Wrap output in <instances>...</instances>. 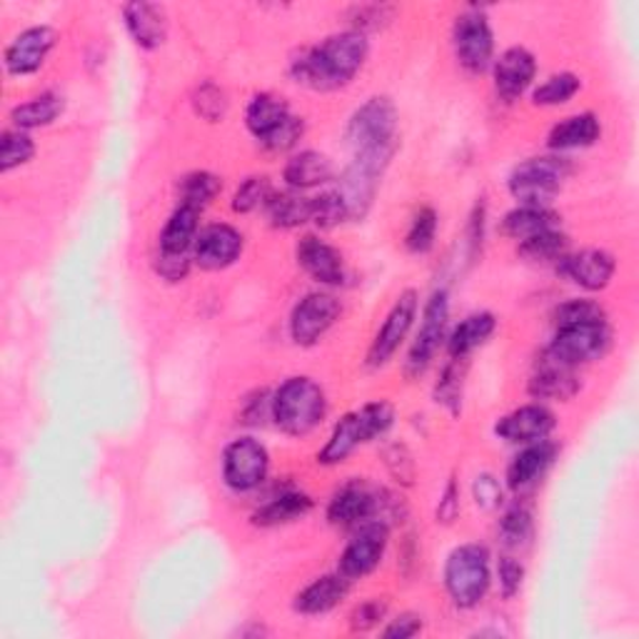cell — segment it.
<instances>
[{
    "instance_id": "cell-9",
    "label": "cell",
    "mask_w": 639,
    "mask_h": 639,
    "mask_svg": "<svg viewBox=\"0 0 639 639\" xmlns=\"http://www.w3.org/2000/svg\"><path fill=\"white\" fill-rule=\"evenodd\" d=\"M270 470V455L265 445L253 437H238L225 447L222 477L225 484L236 492H250L265 482Z\"/></svg>"
},
{
    "instance_id": "cell-30",
    "label": "cell",
    "mask_w": 639,
    "mask_h": 639,
    "mask_svg": "<svg viewBox=\"0 0 639 639\" xmlns=\"http://www.w3.org/2000/svg\"><path fill=\"white\" fill-rule=\"evenodd\" d=\"M310 510L312 500L305 492H281L255 512L253 522L258 527H277L305 517Z\"/></svg>"
},
{
    "instance_id": "cell-16",
    "label": "cell",
    "mask_w": 639,
    "mask_h": 639,
    "mask_svg": "<svg viewBox=\"0 0 639 639\" xmlns=\"http://www.w3.org/2000/svg\"><path fill=\"white\" fill-rule=\"evenodd\" d=\"M557 425V420L545 404H525L510 415L502 418L498 425H494V432L498 437L505 440V443L512 445H533L539 443V440H547L552 435V430Z\"/></svg>"
},
{
    "instance_id": "cell-13",
    "label": "cell",
    "mask_w": 639,
    "mask_h": 639,
    "mask_svg": "<svg viewBox=\"0 0 639 639\" xmlns=\"http://www.w3.org/2000/svg\"><path fill=\"white\" fill-rule=\"evenodd\" d=\"M385 492L367 488L363 482H350L330 500L328 520L338 527H360L365 522L380 520L390 500H383Z\"/></svg>"
},
{
    "instance_id": "cell-39",
    "label": "cell",
    "mask_w": 639,
    "mask_h": 639,
    "mask_svg": "<svg viewBox=\"0 0 639 639\" xmlns=\"http://www.w3.org/2000/svg\"><path fill=\"white\" fill-rule=\"evenodd\" d=\"M273 185H270V178L265 175H253L242 183L236 195H232V210L236 213H253L258 208H265L273 197Z\"/></svg>"
},
{
    "instance_id": "cell-45",
    "label": "cell",
    "mask_w": 639,
    "mask_h": 639,
    "mask_svg": "<svg viewBox=\"0 0 639 639\" xmlns=\"http://www.w3.org/2000/svg\"><path fill=\"white\" fill-rule=\"evenodd\" d=\"M385 465L398 482L412 484V480H415V460H412V455L408 453V447L404 445L387 447L385 449Z\"/></svg>"
},
{
    "instance_id": "cell-41",
    "label": "cell",
    "mask_w": 639,
    "mask_h": 639,
    "mask_svg": "<svg viewBox=\"0 0 639 639\" xmlns=\"http://www.w3.org/2000/svg\"><path fill=\"white\" fill-rule=\"evenodd\" d=\"M580 78L572 76V73H560V76H552L547 78L543 85H539L535 93H533V101L535 105H562L580 93Z\"/></svg>"
},
{
    "instance_id": "cell-1",
    "label": "cell",
    "mask_w": 639,
    "mask_h": 639,
    "mask_svg": "<svg viewBox=\"0 0 639 639\" xmlns=\"http://www.w3.org/2000/svg\"><path fill=\"white\" fill-rule=\"evenodd\" d=\"M367 38L357 31H345L322 41L315 48L303 50L290 62V73L295 83H303L312 90H338L347 85L357 76V70L367 60Z\"/></svg>"
},
{
    "instance_id": "cell-25",
    "label": "cell",
    "mask_w": 639,
    "mask_h": 639,
    "mask_svg": "<svg viewBox=\"0 0 639 639\" xmlns=\"http://www.w3.org/2000/svg\"><path fill=\"white\" fill-rule=\"evenodd\" d=\"M332 175H335L332 160L318 150L298 152V156L287 160V166L283 170L285 183L290 185L293 191H308V187L326 185L330 183Z\"/></svg>"
},
{
    "instance_id": "cell-8",
    "label": "cell",
    "mask_w": 639,
    "mask_h": 639,
    "mask_svg": "<svg viewBox=\"0 0 639 639\" xmlns=\"http://www.w3.org/2000/svg\"><path fill=\"white\" fill-rule=\"evenodd\" d=\"M455 56L470 73H484L494 56V33L482 11H465L457 15L453 28Z\"/></svg>"
},
{
    "instance_id": "cell-33",
    "label": "cell",
    "mask_w": 639,
    "mask_h": 639,
    "mask_svg": "<svg viewBox=\"0 0 639 639\" xmlns=\"http://www.w3.org/2000/svg\"><path fill=\"white\" fill-rule=\"evenodd\" d=\"M62 98L56 93H43L38 98H33L28 103H21L13 107L11 121L15 123L18 130H33V128H45L62 113Z\"/></svg>"
},
{
    "instance_id": "cell-20",
    "label": "cell",
    "mask_w": 639,
    "mask_h": 639,
    "mask_svg": "<svg viewBox=\"0 0 639 639\" xmlns=\"http://www.w3.org/2000/svg\"><path fill=\"white\" fill-rule=\"evenodd\" d=\"M580 392V377L574 375V367L562 365L550 353H545L537 363V370L529 380V395L535 400H557L564 402Z\"/></svg>"
},
{
    "instance_id": "cell-50",
    "label": "cell",
    "mask_w": 639,
    "mask_h": 639,
    "mask_svg": "<svg viewBox=\"0 0 639 639\" xmlns=\"http://www.w3.org/2000/svg\"><path fill=\"white\" fill-rule=\"evenodd\" d=\"M392 8L390 5H357L353 8V25L357 33L377 31L385 23H390Z\"/></svg>"
},
{
    "instance_id": "cell-11",
    "label": "cell",
    "mask_w": 639,
    "mask_h": 639,
    "mask_svg": "<svg viewBox=\"0 0 639 639\" xmlns=\"http://www.w3.org/2000/svg\"><path fill=\"white\" fill-rule=\"evenodd\" d=\"M415 315H418V293L415 290L400 293V298L395 300L392 310L387 312L383 328L377 330L370 350H367V367L377 370V367L390 363L392 355L398 353L400 345L404 342V338H408L412 322H415Z\"/></svg>"
},
{
    "instance_id": "cell-27",
    "label": "cell",
    "mask_w": 639,
    "mask_h": 639,
    "mask_svg": "<svg viewBox=\"0 0 639 639\" xmlns=\"http://www.w3.org/2000/svg\"><path fill=\"white\" fill-rule=\"evenodd\" d=\"M290 115H293L290 107H287L283 98L260 93L248 105L246 125H248V130L253 133L260 142H263L267 135H273L287 118H290Z\"/></svg>"
},
{
    "instance_id": "cell-22",
    "label": "cell",
    "mask_w": 639,
    "mask_h": 639,
    "mask_svg": "<svg viewBox=\"0 0 639 639\" xmlns=\"http://www.w3.org/2000/svg\"><path fill=\"white\" fill-rule=\"evenodd\" d=\"M557 455H560V447H557V443H550V440H539V443L527 445L515 460H512L507 470L510 490L522 492L533 488V484L543 480L547 470L555 465Z\"/></svg>"
},
{
    "instance_id": "cell-14",
    "label": "cell",
    "mask_w": 639,
    "mask_h": 639,
    "mask_svg": "<svg viewBox=\"0 0 639 639\" xmlns=\"http://www.w3.org/2000/svg\"><path fill=\"white\" fill-rule=\"evenodd\" d=\"M340 318V303L328 293H310L295 305L290 315V338L295 345L310 347L326 332L335 326Z\"/></svg>"
},
{
    "instance_id": "cell-52",
    "label": "cell",
    "mask_w": 639,
    "mask_h": 639,
    "mask_svg": "<svg viewBox=\"0 0 639 639\" xmlns=\"http://www.w3.org/2000/svg\"><path fill=\"white\" fill-rule=\"evenodd\" d=\"M420 629H422V617L402 615L398 619H392V623L385 627L383 637L385 639H410V637H415Z\"/></svg>"
},
{
    "instance_id": "cell-6",
    "label": "cell",
    "mask_w": 639,
    "mask_h": 639,
    "mask_svg": "<svg viewBox=\"0 0 639 639\" xmlns=\"http://www.w3.org/2000/svg\"><path fill=\"white\" fill-rule=\"evenodd\" d=\"M572 173V166L567 158L547 156L529 158L520 163L510 175V193L520 205L529 208H547L562 191V183Z\"/></svg>"
},
{
    "instance_id": "cell-2",
    "label": "cell",
    "mask_w": 639,
    "mask_h": 639,
    "mask_svg": "<svg viewBox=\"0 0 639 639\" xmlns=\"http://www.w3.org/2000/svg\"><path fill=\"white\" fill-rule=\"evenodd\" d=\"M345 138L357 163L385 173L398 148V107L390 98H370L353 113Z\"/></svg>"
},
{
    "instance_id": "cell-35",
    "label": "cell",
    "mask_w": 639,
    "mask_h": 639,
    "mask_svg": "<svg viewBox=\"0 0 639 639\" xmlns=\"http://www.w3.org/2000/svg\"><path fill=\"white\" fill-rule=\"evenodd\" d=\"M567 246H570V240H567L560 228H555L522 240L520 255L533 260V263H555V260H562L567 255Z\"/></svg>"
},
{
    "instance_id": "cell-29",
    "label": "cell",
    "mask_w": 639,
    "mask_h": 639,
    "mask_svg": "<svg viewBox=\"0 0 639 639\" xmlns=\"http://www.w3.org/2000/svg\"><path fill=\"white\" fill-rule=\"evenodd\" d=\"M494 328H498V320L490 312H475L470 318H465L447 340L449 357H467L475 353L477 347L492 338Z\"/></svg>"
},
{
    "instance_id": "cell-43",
    "label": "cell",
    "mask_w": 639,
    "mask_h": 639,
    "mask_svg": "<svg viewBox=\"0 0 639 639\" xmlns=\"http://www.w3.org/2000/svg\"><path fill=\"white\" fill-rule=\"evenodd\" d=\"M193 105L195 113L208 123H218L228 113V98H225L222 90L215 83H203L197 88L193 95Z\"/></svg>"
},
{
    "instance_id": "cell-17",
    "label": "cell",
    "mask_w": 639,
    "mask_h": 639,
    "mask_svg": "<svg viewBox=\"0 0 639 639\" xmlns=\"http://www.w3.org/2000/svg\"><path fill=\"white\" fill-rule=\"evenodd\" d=\"M195 260L205 270H222L236 263L242 253V236L232 225H208L195 238Z\"/></svg>"
},
{
    "instance_id": "cell-10",
    "label": "cell",
    "mask_w": 639,
    "mask_h": 639,
    "mask_svg": "<svg viewBox=\"0 0 639 639\" xmlns=\"http://www.w3.org/2000/svg\"><path fill=\"white\" fill-rule=\"evenodd\" d=\"M447 318H449V298L445 290L432 293V298L427 300L425 310H422V326L415 335V342H412L410 355H408V375L410 377H420L427 370L432 360H435L440 342L445 338V328H447Z\"/></svg>"
},
{
    "instance_id": "cell-18",
    "label": "cell",
    "mask_w": 639,
    "mask_h": 639,
    "mask_svg": "<svg viewBox=\"0 0 639 639\" xmlns=\"http://www.w3.org/2000/svg\"><path fill=\"white\" fill-rule=\"evenodd\" d=\"M537 76V62L535 56L527 48H507L502 53L500 60L494 62V90L502 101H517L525 90L533 85Z\"/></svg>"
},
{
    "instance_id": "cell-26",
    "label": "cell",
    "mask_w": 639,
    "mask_h": 639,
    "mask_svg": "<svg viewBox=\"0 0 639 639\" xmlns=\"http://www.w3.org/2000/svg\"><path fill=\"white\" fill-rule=\"evenodd\" d=\"M602 135V125L592 113H580L572 115V118H564L562 123H557L550 138H547V146L552 150H578V148H590L595 146Z\"/></svg>"
},
{
    "instance_id": "cell-12",
    "label": "cell",
    "mask_w": 639,
    "mask_h": 639,
    "mask_svg": "<svg viewBox=\"0 0 639 639\" xmlns=\"http://www.w3.org/2000/svg\"><path fill=\"white\" fill-rule=\"evenodd\" d=\"M387 539H390V527L383 520L365 522L360 533L353 537V543L345 547L340 557V574L350 582L370 574L377 564H380L383 555L387 550Z\"/></svg>"
},
{
    "instance_id": "cell-7",
    "label": "cell",
    "mask_w": 639,
    "mask_h": 639,
    "mask_svg": "<svg viewBox=\"0 0 639 639\" xmlns=\"http://www.w3.org/2000/svg\"><path fill=\"white\" fill-rule=\"evenodd\" d=\"M609 342L612 330L607 326V320L580 322V326L557 328L552 345L547 347L545 353H550L567 367H578L605 355L609 350Z\"/></svg>"
},
{
    "instance_id": "cell-37",
    "label": "cell",
    "mask_w": 639,
    "mask_h": 639,
    "mask_svg": "<svg viewBox=\"0 0 639 639\" xmlns=\"http://www.w3.org/2000/svg\"><path fill=\"white\" fill-rule=\"evenodd\" d=\"M535 535V522L533 512L522 505H515L505 512V517L500 522V543L507 550H522L529 545V539Z\"/></svg>"
},
{
    "instance_id": "cell-51",
    "label": "cell",
    "mask_w": 639,
    "mask_h": 639,
    "mask_svg": "<svg viewBox=\"0 0 639 639\" xmlns=\"http://www.w3.org/2000/svg\"><path fill=\"white\" fill-rule=\"evenodd\" d=\"M156 267H158L160 277H166V281H170V283H178V281H185L187 270H191V260H187V255L160 253Z\"/></svg>"
},
{
    "instance_id": "cell-46",
    "label": "cell",
    "mask_w": 639,
    "mask_h": 639,
    "mask_svg": "<svg viewBox=\"0 0 639 639\" xmlns=\"http://www.w3.org/2000/svg\"><path fill=\"white\" fill-rule=\"evenodd\" d=\"M303 133H305L303 118H298V115H290V118H287L281 128H277L273 135H267V138L263 140V146L273 152L290 150L295 142L303 138Z\"/></svg>"
},
{
    "instance_id": "cell-40",
    "label": "cell",
    "mask_w": 639,
    "mask_h": 639,
    "mask_svg": "<svg viewBox=\"0 0 639 639\" xmlns=\"http://www.w3.org/2000/svg\"><path fill=\"white\" fill-rule=\"evenodd\" d=\"M435 236H437V213L432 208H420L410 222L404 246H408L410 253L422 255L435 246Z\"/></svg>"
},
{
    "instance_id": "cell-15",
    "label": "cell",
    "mask_w": 639,
    "mask_h": 639,
    "mask_svg": "<svg viewBox=\"0 0 639 639\" xmlns=\"http://www.w3.org/2000/svg\"><path fill=\"white\" fill-rule=\"evenodd\" d=\"M56 31L48 25H33V28L15 35L5 48V70L11 76H31L43 68L45 58L56 48Z\"/></svg>"
},
{
    "instance_id": "cell-21",
    "label": "cell",
    "mask_w": 639,
    "mask_h": 639,
    "mask_svg": "<svg viewBox=\"0 0 639 639\" xmlns=\"http://www.w3.org/2000/svg\"><path fill=\"white\" fill-rule=\"evenodd\" d=\"M298 263L312 281L320 285H342L345 283V263L335 248L326 240L305 236L298 242Z\"/></svg>"
},
{
    "instance_id": "cell-38",
    "label": "cell",
    "mask_w": 639,
    "mask_h": 639,
    "mask_svg": "<svg viewBox=\"0 0 639 639\" xmlns=\"http://www.w3.org/2000/svg\"><path fill=\"white\" fill-rule=\"evenodd\" d=\"M35 156V142L25 130H8L0 138V173L31 163Z\"/></svg>"
},
{
    "instance_id": "cell-24",
    "label": "cell",
    "mask_w": 639,
    "mask_h": 639,
    "mask_svg": "<svg viewBox=\"0 0 639 639\" xmlns=\"http://www.w3.org/2000/svg\"><path fill=\"white\" fill-rule=\"evenodd\" d=\"M350 592V580L342 574H322L315 582H310L298 597H295V609L300 615H326V612L335 609Z\"/></svg>"
},
{
    "instance_id": "cell-36",
    "label": "cell",
    "mask_w": 639,
    "mask_h": 639,
    "mask_svg": "<svg viewBox=\"0 0 639 639\" xmlns=\"http://www.w3.org/2000/svg\"><path fill=\"white\" fill-rule=\"evenodd\" d=\"M467 375V357H453L449 365L443 370V377L435 387V400L443 404L453 415H457L463 408V387Z\"/></svg>"
},
{
    "instance_id": "cell-49",
    "label": "cell",
    "mask_w": 639,
    "mask_h": 639,
    "mask_svg": "<svg viewBox=\"0 0 639 639\" xmlns=\"http://www.w3.org/2000/svg\"><path fill=\"white\" fill-rule=\"evenodd\" d=\"M385 612H387V605L383 600H367L363 602V605H357L353 615H350V627H353L355 632H367V629H373L383 623Z\"/></svg>"
},
{
    "instance_id": "cell-31",
    "label": "cell",
    "mask_w": 639,
    "mask_h": 639,
    "mask_svg": "<svg viewBox=\"0 0 639 639\" xmlns=\"http://www.w3.org/2000/svg\"><path fill=\"white\" fill-rule=\"evenodd\" d=\"M555 228H560V218L550 208H529V205H520L517 210L507 213L505 220H502V232L520 242Z\"/></svg>"
},
{
    "instance_id": "cell-5",
    "label": "cell",
    "mask_w": 639,
    "mask_h": 639,
    "mask_svg": "<svg viewBox=\"0 0 639 639\" xmlns=\"http://www.w3.org/2000/svg\"><path fill=\"white\" fill-rule=\"evenodd\" d=\"M445 587L460 609L480 605L490 590V552L482 545H460L445 562Z\"/></svg>"
},
{
    "instance_id": "cell-34",
    "label": "cell",
    "mask_w": 639,
    "mask_h": 639,
    "mask_svg": "<svg viewBox=\"0 0 639 639\" xmlns=\"http://www.w3.org/2000/svg\"><path fill=\"white\" fill-rule=\"evenodd\" d=\"M178 191H180V205L203 210L205 205H210L215 197L220 195L222 180L218 175L208 173V170H195V173L180 180Z\"/></svg>"
},
{
    "instance_id": "cell-53",
    "label": "cell",
    "mask_w": 639,
    "mask_h": 639,
    "mask_svg": "<svg viewBox=\"0 0 639 639\" xmlns=\"http://www.w3.org/2000/svg\"><path fill=\"white\" fill-rule=\"evenodd\" d=\"M460 492H457V484L449 482L447 490L443 494V500H440V507H437V522H443V525H449L457 517V512H460Z\"/></svg>"
},
{
    "instance_id": "cell-28",
    "label": "cell",
    "mask_w": 639,
    "mask_h": 639,
    "mask_svg": "<svg viewBox=\"0 0 639 639\" xmlns=\"http://www.w3.org/2000/svg\"><path fill=\"white\" fill-rule=\"evenodd\" d=\"M197 228H201V210L180 205V208L170 215V220L163 228V236H160V253L187 255V248L195 246Z\"/></svg>"
},
{
    "instance_id": "cell-3",
    "label": "cell",
    "mask_w": 639,
    "mask_h": 639,
    "mask_svg": "<svg viewBox=\"0 0 639 639\" xmlns=\"http://www.w3.org/2000/svg\"><path fill=\"white\" fill-rule=\"evenodd\" d=\"M326 392L310 377H290L277 387L273 398V420L293 437L310 435L326 420Z\"/></svg>"
},
{
    "instance_id": "cell-23",
    "label": "cell",
    "mask_w": 639,
    "mask_h": 639,
    "mask_svg": "<svg viewBox=\"0 0 639 639\" xmlns=\"http://www.w3.org/2000/svg\"><path fill=\"white\" fill-rule=\"evenodd\" d=\"M125 28H128L130 38L142 50H156L168 38V21L166 11L156 3H128L123 8Z\"/></svg>"
},
{
    "instance_id": "cell-48",
    "label": "cell",
    "mask_w": 639,
    "mask_h": 639,
    "mask_svg": "<svg viewBox=\"0 0 639 639\" xmlns=\"http://www.w3.org/2000/svg\"><path fill=\"white\" fill-rule=\"evenodd\" d=\"M498 578H500L502 595L510 600V597H515L522 587V580H525V567H522V562L515 560V557L505 555V557H500Z\"/></svg>"
},
{
    "instance_id": "cell-42",
    "label": "cell",
    "mask_w": 639,
    "mask_h": 639,
    "mask_svg": "<svg viewBox=\"0 0 639 639\" xmlns=\"http://www.w3.org/2000/svg\"><path fill=\"white\" fill-rule=\"evenodd\" d=\"M345 220H350V213H347L345 201H342V195L338 191H330V193L312 197V222L318 225L320 230H332Z\"/></svg>"
},
{
    "instance_id": "cell-47",
    "label": "cell",
    "mask_w": 639,
    "mask_h": 639,
    "mask_svg": "<svg viewBox=\"0 0 639 639\" xmlns=\"http://www.w3.org/2000/svg\"><path fill=\"white\" fill-rule=\"evenodd\" d=\"M472 494H475V505L482 510H498L502 505V488L500 480L494 475H477L475 484H472Z\"/></svg>"
},
{
    "instance_id": "cell-19",
    "label": "cell",
    "mask_w": 639,
    "mask_h": 639,
    "mask_svg": "<svg viewBox=\"0 0 639 639\" xmlns=\"http://www.w3.org/2000/svg\"><path fill=\"white\" fill-rule=\"evenodd\" d=\"M560 270L574 285H580L590 293H597L605 290L612 283L617 263L607 250H582L578 255H564L560 260Z\"/></svg>"
},
{
    "instance_id": "cell-4",
    "label": "cell",
    "mask_w": 639,
    "mask_h": 639,
    "mask_svg": "<svg viewBox=\"0 0 639 639\" xmlns=\"http://www.w3.org/2000/svg\"><path fill=\"white\" fill-rule=\"evenodd\" d=\"M395 422V410L390 402H370L350 415L342 418L332 430L326 447L318 453L320 465H340L355 453L360 445L373 443L375 437H383Z\"/></svg>"
},
{
    "instance_id": "cell-44",
    "label": "cell",
    "mask_w": 639,
    "mask_h": 639,
    "mask_svg": "<svg viewBox=\"0 0 639 639\" xmlns=\"http://www.w3.org/2000/svg\"><path fill=\"white\" fill-rule=\"evenodd\" d=\"M597 320H605V310L592 300H570L555 310L557 328L580 326V322H597Z\"/></svg>"
},
{
    "instance_id": "cell-32",
    "label": "cell",
    "mask_w": 639,
    "mask_h": 639,
    "mask_svg": "<svg viewBox=\"0 0 639 639\" xmlns=\"http://www.w3.org/2000/svg\"><path fill=\"white\" fill-rule=\"evenodd\" d=\"M265 210L275 228H300L312 220V197H303L300 193H273Z\"/></svg>"
}]
</instances>
